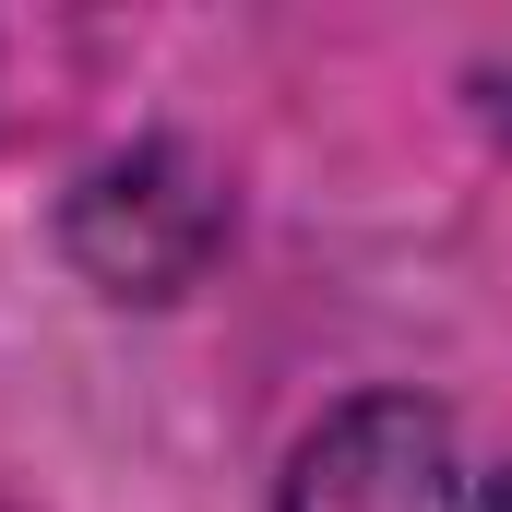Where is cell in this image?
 <instances>
[{
	"mask_svg": "<svg viewBox=\"0 0 512 512\" xmlns=\"http://www.w3.org/2000/svg\"><path fill=\"white\" fill-rule=\"evenodd\" d=\"M274 512H489V489L465 465V429L429 393H346L286 453Z\"/></svg>",
	"mask_w": 512,
	"mask_h": 512,
	"instance_id": "obj_1",
	"label": "cell"
},
{
	"mask_svg": "<svg viewBox=\"0 0 512 512\" xmlns=\"http://www.w3.org/2000/svg\"><path fill=\"white\" fill-rule=\"evenodd\" d=\"M489 512H512V465H501V477H489Z\"/></svg>",
	"mask_w": 512,
	"mask_h": 512,
	"instance_id": "obj_4",
	"label": "cell"
},
{
	"mask_svg": "<svg viewBox=\"0 0 512 512\" xmlns=\"http://www.w3.org/2000/svg\"><path fill=\"white\" fill-rule=\"evenodd\" d=\"M167 215H179V227H227L215 179H203L179 143H131V155H108V167L84 179V203H72V262H84L108 298H167V286H191V262L155 239Z\"/></svg>",
	"mask_w": 512,
	"mask_h": 512,
	"instance_id": "obj_2",
	"label": "cell"
},
{
	"mask_svg": "<svg viewBox=\"0 0 512 512\" xmlns=\"http://www.w3.org/2000/svg\"><path fill=\"white\" fill-rule=\"evenodd\" d=\"M477 108H489V131H501V143H512V72H501V84H489V96H477Z\"/></svg>",
	"mask_w": 512,
	"mask_h": 512,
	"instance_id": "obj_3",
	"label": "cell"
}]
</instances>
